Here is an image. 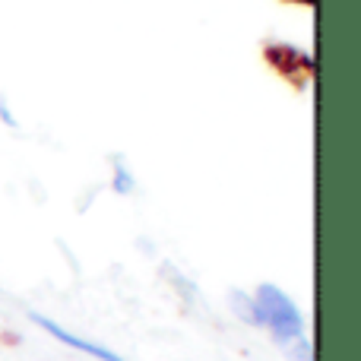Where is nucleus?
Masks as SVG:
<instances>
[{
    "label": "nucleus",
    "instance_id": "f257e3e1",
    "mask_svg": "<svg viewBox=\"0 0 361 361\" xmlns=\"http://www.w3.org/2000/svg\"><path fill=\"white\" fill-rule=\"evenodd\" d=\"M254 301L257 311H260V326L269 330L276 345H288L292 339L305 336V314L298 311V305L279 286H273V282L257 286Z\"/></svg>",
    "mask_w": 361,
    "mask_h": 361
},
{
    "label": "nucleus",
    "instance_id": "f03ea898",
    "mask_svg": "<svg viewBox=\"0 0 361 361\" xmlns=\"http://www.w3.org/2000/svg\"><path fill=\"white\" fill-rule=\"evenodd\" d=\"M32 317V324H38L44 333H48L51 339H57V343H63V345H70V349H76V352H82V355H89V358H95V361H124L118 355V352H111L108 345H102V343H92V339H86V336H76V333H70L67 326H61L57 320H51V317H44V314H35L32 311L29 314Z\"/></svg>",
    "mask_w": 361,
    "mask_h": 361
},
{
    "label": "nucleus",
    "instance_id": "423d86ee",
    "mask_svg": "<svg viewBox=\"0 0 361 361\" xmlns=\"http://www.w3.org/2000/svg\"><path fill=\"white\" fill-rule=\"evenodd\" d=\"M0 121H4V124H10V127H16V118H13L10 108L4 105V99H0Z\"/></svg>",
    "mask_w": 361,
    "mask_h": 361
},
{
    "label": "nucleus",
    "instance_id": "20e7f679",
    "mask_svg": "<svg viewBox=\"0 0 361 361\" xmlns=\"http://www.w3.org/2000/svg\"><path fill=\"white\" fill-rule=\"evenodd\" d=\"M111 190L118 197H130L137 190V178H133V169L124 162V159H114V171H111Z\"/></svg>",
    "mask_w": 361,
    "mask_h": 361
},
{
    "label": "nucleus",
    "instance_id": "0eeeda50",
    "mask_svg": "<svg viewBox=\"0 0 361 361\" xmlns=\"http://www.w3.org/2000/svg\"><path fill=\"white\" fill-rule=\"evenodd\" d=\"M295 4H314V0H295Z\"/></svg>",
    "mask_w": 361,
    "mask_h": 361
},
{
    "label": "nucleus",
    "instance_id": "39448f33",
    "mask_svg": "<svg viewBox=\"0 0 361 361\" xmlns=\"http://www.w3.org/2000/svg\"><path fill=\"white\" fill-rule=\"evenodd\" d=\"M282 352H286L292 361H314V345H311V339L307 336L292 339L288 345H282Z\"/></svg>",
    "mask_w": 361,
    "mask_h": 361
},
{
    "label": "nucleus",
    "instance_id": "7ed1b4c3",
    "mask_svg": "<svg viewBox=\"0 0 361 361\" xmlns=\"http://www.w3.org/2000/svg\"><path fill=\"white\" fill-rule=\"evenodd\" d=\"M228 301H231V311H235L238 317L244 320V324H247V326H260V311H257L254 295H247V292H241V288H235Z\"/></svg>",
    "mask_w": 361,
    "mask_h": 361
}]
</instances>
